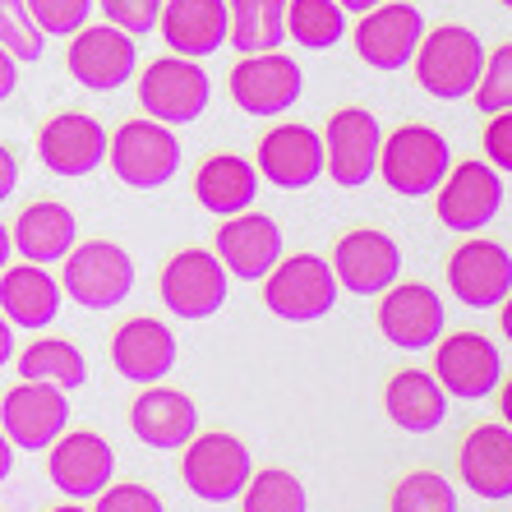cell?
Listing matches in <instances>:
<instances>
[{
    "mask_svg": "<svg viewBox=\"0 0 512 512\" xmlns=\"http://www.w3.org/2000/svg\"><path fill=\"white\" fill-rule=\"evenodd\" d=\"M416 84L439 102H462L476 93L480 70H485V42L466 24H439L425 28L416 56Z\"/></svg>",
    "mask_w": 512,
    "mask_h": 512,
    "instance_id": "6da1fadb",
    "label": "cell"
},
{
    "mask_svg": "<svg viewBox=\"0 0 512 512\" xmlns=\"http://www.w3.org/2000/svg\"><path fill=\"white\" fill-rule=\"evenodd\" d=\"M60 291L84 310H116L134 291V259L116 240H79L60 259Z\"/></svg>",
    "mask_w": 512,
    "mask_h": 512,
    "instance_id": "7a4b0ae2",
    "label": "cell"
},
{
    "mask_svg": "<svg viewBox=\"0 0 512 512\" xmlns=\"http://www.w3.org/2000/svg\"><path fill=\"white\" fill-rule=\"evenodd\" d=\"M337 277L333 263L319 254H291L277 259L273 273L263 277V310L277 314L282 323H319L337 305Z\"/></svg>",
    "mask_w": 512,
    "mask_h": 512,
    "instance_id": "3957f363",
    "label": "cell"
},
{
    "mask_svg": "<svg viewBox=\"0 0 512 512\" xmlns=\"http://www.w3.org/2000/svg\"><path fill=\"white\" fill-rule=\"evenodd\" d=\"M180 157H185V148H180L176 130L153 116L125 120L107 143V167L130 190H162V185H171L180 171Z\"/></svg>",
    "mask_w": 512,
    "mask_h": 512,
    "instance_id": "277c9868",
    "label": "cell"
},
{
    "mask_svg": "<svg viewBox=\"0 0 512 512\" xmlns=\"http://www.w3.org/2000/svg\"><path fill=\"white\" fill-rule=\"evenodd\" d=\"M453 167V148L434 125H402L383 134L379 180L402 199H425L439 190V180Z\"/></svg>",
    "mask_w": 512,
    "mask_h": 512,
    "instance_id": "5b68a950",
    "label": "cell"
},
{
    "mask_svg": "<svg viewBox=\"0 0 512 512\" xmlns=\"http://www.w3.org/2000/svg\"><path fill=\"white\" fill-rule=\"evenodd\" d=\"M250 476H254L250 448L227 429L194 434L185 443V453H180V480L203 503H236L240 489L250 485Z\"/></svg>",
    "mask_w": 512,
    "mask_h": 512,
    "instance_id": "8992f818",
    "label": "cell"
},
{
    "mask_svg": "<svg viewBox=\"0 0 512 512\" xmlns=\"http://www.w3.org/2000/svg\"><path fill=\"white\" fill-rule=\"evenodd\" d=\"M213 102V79L190 56H162L139 74V107L143 116L162 125H194Z\"/></svg>",
    "mask_w": 512,
    "mask_h": 512,
    "instance_id": "52a82bcc",
    "label": "cell"
},
{
    "mask_svg": "<svg viewBox=\"0 0 512 512\" xmlns=\"http://www.w3.org/2000/svg\"><path fill=\"white\" fill-rule=\"evenodd\" d=\"M383 125L365 107H337L323 125V176H333L342 190H360L379 176Z\"/></svg>",
    "mask_w": 512,
    "mask_h": 512,
    "instance_id": "ba28073f",
    "label": "cell"
},
{
    "mask_svg": "<svg viewBox=\"0 0 512 512\" xmlns=\"http://www.w3.org/2000/svg\"><path fill=\"white\" fill-rule=\"evenodd\" d=\"M503 208V176L480 157H466L457 167H448V176L434 190V217L457 236H476L485 231Z\"/></svg>",
    "mask_w": 512,
    "mask_h": 512,
    "instance_id": "9c48e42d",
    "label": "cell"
},
{
    "mask_svg": "<svg viewBox=\"0 0 512 512\" xmlns=\"http://www.w3.org/2000/svg\"><path fill=\"white\" fill-rule=\"evenodd\" d=\"M434 379L457 402H485V397L499 393L503 383L499 346L489 342L485 333H476V328L439 337L434 342Z\"/></svg>",
    "mask_w": 512,
    "mask_h": 512,
    "instance_id": "30bf717a",
    "label": "cell"
},
{
    "mask_svg": "<svg viewBox=\"0 0 512 512\" xmlns=\"http://www.w3.org/2000/svg\"><path fill=\"white\" fill-rule=\"evenodd\" d=\"M0 429L14 443V453H47L70 429V393H60L51 383L19 379L0 397Z\"/></svg>",
    "mask_w": 512,
    "mask_h": 512,
    "instance_id": "8fae6325",
    "label": "cell"
},
{
    "mask_svg": "<svg viewBox=\"0 0 512 512\" xmlns=\"http://www.w3.org/2000/svg\"><path fill=\"white\" fill-rule=\"evenodd\" d=\"M420 37H425V10L411 5V0H383V5L360 14L351 42H356V56L365 60L370 70L397 74L411 65Z\"/></svg>",
    "mask_w": 512,
    "mask_h": 512,
    "instance_id": "7c38bea8",
    "label": "cell"
},
{
    "mask_svg": "<svg viewBox=\"0 0 512 512\" xmlns=\"http://www.w3.org/2000/svg\"><path fill=\"white\" fill-rule=\"evenodd\" d=\"M231 102L254 120H277L300 102L305 93V74L291 56L282 51H254L240 56V65L231 70Z\"/></svg>",
    "mask_w": 512,
    "mask_h": 512,
    "instance_id": "4fadbf2b",
    "label": "cell"
},
{
    "mask_svg": "<svg viewBox=\"0 0 512 512\" xmlns=\"http://www.w3.org/2000/svg\"><path fill=\"white\" fill-rule=\"evenodd\" d=\"M65 70L88 93H116L139 70V47L116 24H84L65 47Z\"/></svg>",
    "mask_w": 512,
    "mask_h": 512,
    "instance_id": "5bb4252c",
    "label": "cell"
},
{
    "mask_svg": "<svg viewBox=\"0 0 512 512\" xmlns=\"http://www.w3.org/2000/svg\"><path fill=\"white\" fill-rule=\"evenodd\" d=\"M227 282L231 273L222 268V259L213 250H180L167 259L157 291H162V305L176 319L203 323L227 305Z\"/></svg>",
    "mask_w": 512,
    "mask_h": 512,
    "instance_id": "9a60e30c",
    "label": "cell"
},
{
    "mask_svg": "<svg viewBox=\"0 0 512 512\" xmlns=\"http://www.w3.org/2000/svg\"><path fill=\"white\" fill-rule=\"evenodd\" d=\"M448 291L466 310H499L503 296L512 291V254L508 245L489 236H466L448 254Z\"/></svg>",
    "mask_w": 512,
    "mask_h": 512,
    "instance_id": "2e32d148",
    "label": "cell"
},
{
    "mask_svg": "<svg viewBox=\"0 0 512 512\" xmlns=\"http://www.w3.org/2000/svg\"><path fill=\"white\" fill-rule=\"evenodd\" d=\"M374 323H379V333L388 337L397 351H429V346L443 337V328H448V310H443V296L434 286L402 282V277H397L379 296Z\"/></svg>",
    "mask_w": 512,
    "mask_h": 512,
    "instance_id": "e0dca14e",
    "label": "cell"
},
{
    "mask_svg": "<svg viewBox=\"0 0 512 512\" xmlns=\"http://www.w3.org/2000/svg\"><path fill=\"white\" fill-rule=\"evenodd\" d=\"M47 476L65 499L88 503L116 480V448L97 429H65L47 448Z\"/></svg>",
    "mask_w": 512,
    "mask_h": 512,
    "instance_id": "ac0fdd59",
    "label": "cell"
},
{
    "mask_svg": "<svg viewBox=\"0 0 512 512\" xmlns=\"http://www.w3.org/2000/svg\"><path fill=\"white\" fill-rule=\"evenodd\" d=\"M333 277L351 296H383L402 277V245L379 227H356L337 236L333 245Z\"/></svg>",
    "mask_w": 512,
    "mask_h": 512,
    "instance_id": "d6986e66",
    "label": "cell"
},
{
    "mask_svg": "<svg viewBox=\"0 0 512 512\" xmlns=\"http://www.w3.org/2000/svg\"><path fill=\"white\" fill-rule=\"evenodd\" d=\"M107 125L84 111H60L37 130V157L42 167L60 180H79L93 176L97 167H107Z\"/></svg>",
    "mask_w": 512,
    "mask_h": 512,
    "instance_id": "ffe728a7",
    "label": "cell"
},
{
    "mask_svg": "<svg viewBox=\"0 0 512 512\" xmlns=\"http://www.w3.org/2000/svg\"><path fill=\"white\" fill-rule=\"evenodd\" d=\"M254 167H259V180H268L273 190H310L314 180H323V134L300 120H282L259 139Z\"/></svg>",
    "mask_w": 512,
    "mask_h": 512,
    "instance_id": "44dd1931",
    "label": "cell"
},
{
    "mask_svg": "<svg viewBox=\"0 0 512 512\" xmlns=\"http://www.w3.org/2000/svg\"><path fill=\"white\" fill-rule=\"evenodd\" d=\"M213 254L236 282H263L273 273V263L286 254V240L268 213L245 208L236 217H222V227L213 236Z\"/></svg>",
    "mask_w": 512,
    "mask_h": 512,
    "instance_id": "7402d4cb",
    "label": "cell"
},
{
    "mask_svg": "<svg viewBox=\"0 0 512 512\" xmlns=\"http://www.w3.org/2000/svg\"><path fill=\"white\" fill-rule=\"evenodd\" d=\"M130 434L153 453H176L199 434V406L171 383H143L130 402Z\"/></svg>",
    "mask_w": 512,
    "mask_h": 512,
    "instance_id": "603a6c76",
    "label": "cell"
},
{
    "mask_svg": "<svg viewBox=\"0 0 512 512\" xmlns=\"http://www.w3.org/2000/svg\"><path fill=\"white\" fill-rule=\"evenodd\" d=\"M180 360L176 333H171L162 319L153 314H134L111 333V365H116L120 379L130 383H162Z\"/></svg>",
    "mask_w": 512,
    "mask_h": 512,
    "instance_id": "cb8c5ba5",
    "label": "cell"
},
{
    "mask_svg": "<svg viewBox=\"0 0 512 512\" xmlns=\"http://www.w3.org/2000/svg\"><path fill=\"white\" fill-rule=\"evenodd\" d=\"M457 480L476 499H512V429L503 420L476 425L457 448Z\"/></svg>",
    "mask_w": 512,
    "mask_h": 512,
    "instance_id": "d4e9b609",
    "label": "cell"
},
{
    "mask_svg": "<svg viewBox=\"0 0 512 512\" xmlns=\"http://www.w3.org/2000/svg\"><path fill=\"white\" fill-rule=\"evenodd\" d=\"M60 282L42 268V263H5L0 268V314L14 323V328H24V333H42L51 328L60 314Z\"/></svg>",
    "mask_w": 512,
    "mask_h": 512,
    "instance_id": "484cf974",
    "label": "cell"
},
{
    "mask_svg": "<svg viewBox=\"0 0 512 512\" xmlns=\"http://www.w3.org/2000/svg\"><path fill=\"white\" fill-rule=\"evenodd\" d=\"M227 0H162V42L171 56L203 60L227 47Z\"/></svg>",
    "mask_w": 512,
    "mask_h": 512,
    "instance_id": "4316f807",
    "label": "cell"
},
{
    "mask_svg": "<svg viewBox=\"0 0 512 512\" xmlns=\"http://www.w3.org/2000/svg\"><path fill=\"white\" fill-rule=\"evenodd\" d=\"M10 236H14V254H24L28 263L51 268V263H60L79 245V217L56 199H37L14 217Z\"/></svg>",
    "mask_w": 512,
    "mask_h": 512,
    "instance_id": "83f0119b",
    "label": "cell"
},
{
    "mask_svg": "<svg viewBox=\"0 0 512 512\" xmlns=\"http://www.w3.org/2000/svg\"><path fill=\"white\" fill-rule=\"evenodd\" d=\"M259 167L250 157H236V153H213L194 171V199H199L203 213L213 217H236L245 208H254L259 199Z\"/></svg>",
    "mask_w": 512,
    "mask_h": 512,
    "instance_id": "f1b7e54d",
    "label": "cell"
},
{
    "mask_svg": "<svg viewBox=\"0 0 512 512\" xmlns=\"http://www.w3.org/2000/svg\"><path fill=\"white\" fill-rule=\"evenodd\" d=\"M383 411L402 434H434L448 420V393L425 370H397L383 388Z\"/></svg>",
    "mask_w": 512,
    "mask_h": 512,
    "instance_id": "f546056e",
    "label": "cell"
},
{
    "mask_svg": "<svg viewBox=\"0 0 512 512\" xmlns=\"http://www.w3.org/2000/svg\"><path fill=\"white\" fill-rule=\"evenodd\" d=\"M19 379H33V383H51L60 393H79L88 383V360L84 351L65 337H37L19 351Z\"/></svg>",
    "mask_w": 512,
    "mask_h": 512,
    "instance_id": "4dcf8cb0",
    "label": "cell"
},
{
    "mask_svg": "<svg viewBox=\"0 0 512 512\" xmlns=\"http://www.w3.org/2000/svg\"><path fill=\"white\" fill-rule=\"evenodd\" d=\"M227 47L240 56L277 51L286 42V0H227Z\"/></svg>",
    "mask_w": 512,
    "mask_h": 512,
    "instance_id": "1f68e13d",
    "label": "cell"
},
{
    "mask_svg": "<svg viewBox=\"0 0 512 512\" xmlns=\"http://www.w3.org/2000/svg\"><path fill=\"white\" fill-rule=\"evenodd\" d=\"M286 37L305 51H333L346 37V10L337 0H286Z\"/></svg>",
    "mask_w": 512,
    "mask_h": 512,
    "instance_id": "d6a6232c",
    "label": "cell"
},
{
    "mask_svg": "<svg viewBox=\"0 0 512 512\" xmlns=\"http://www.w3.org/2000/svg\"><path fill=\"white\" fill-rule=\"evenodd\" d=\"M240 512H310V489L286 466H263L240 489Z\"/></svg>",
    "mask_w": 512,
    "mask_h": 512,
    "instance_id": "836d02e7",
    "label": "cell"
},
{
    "mask_svg": "<svg viewBox=\"0 0 512 512\" xmlns=\"http://www.w3.org/2000/svg\"><path fill=\"white\" fill-rule=\"evenodd\" d=\"M388 512H457V489L439 471H406L388 494Z\"/></svg>",
    "mask_w": 512,
    "mask_h": 512,
    "instance_id": "e575fe53",
    "label": "cell"
},
{
    "mask_svg": "<svg viewBox=\"0 0 512 512\" xmlns=\"http://www.w3.org/2000/svg\"><path fill=\"white\" fill-rule=\"evenodd\" d=\"M0 47L14 60H42L47 51V33L33 24L24 0H0Z\"/></svg>",
    "mask_w": 512,
    "mask_h": 512,
    "instance_id": "d590c367",
    "label": "cell"
},
{
    "mask_svg": "<svg viewBox=\"0 0 512 512\" xmlns=\"http://www.w3.org/2000/svg\"><path fill=\"white\" fill-rule=\"evenodd\" d=\"M476 107L485 116L494 111H512V42L494 47V56L485 60V70H480V84H476Z\"/></svg>",
    "mask_w": 512,
    "mask_h": 512,
    "instance_id": "8d00e7d4",
    "label": "cell"
},
{
    "mask_svg": "<svg viewBox=\"0 0 512 512\" xmlns=\"http://www.w3.org/2000/svg\"><path fill=\"white\" fill-rule=\"evenodd\" d=\"M24 5L47 37H74L93 14V0H24Z\"/></svg>",
    "mask_w": 512,
    "mask_h": 512,
    "instance_id": "74e56055",
    "label": "cell"
},
{
    "mask_svg": "<svg viewBox=\"0 0 512 512\" xmlns=\"http://www.w3.org/2000/svg\"><path fill=\"white\" fill-rule=\"evenodd\" d=\"M97 10L120 33L143 37V33H153L157 19H162V0H97Z\"/></svg>",
    "mask_w": 512,
    "mask_h": 512,
    "instance_id": "f35d334b",
    "label": "cell"
},
{
    "mask_svg": "<svg viewBox=\"0 0 512 512\" xmlns=\"http://www.w3.org/2000/svg\"><path fill=\"white\" fill-rule=\"evenodd\" d=\"M93 512H167V503L157 499L148 485H134V480L116 485V480H111V485L97 494V508Z\"/></svg>",
    "mask_w": 512,
    "mask_h": 512,
    "instance_id": "ab89813d",
    "label": "cell"
},
{
    "mask_svg": "<svg viewBox=\"0 0 512 512\" xmlns=\"http://www.w3.org/2000/svg\"><path fill=\"white\" fill-rule=\"evenodd\" d=\"M485 162L499 176H512V111L485 116Z\"/></svg>",
    "mask_w": 512,
    "mask_h": 512,
    "instance_id": "60d3db41",
    "label": "cell"
},
{
    "mask_svg": "<svg viewBox=\"0 0 512 512\" xmlns=\"http://www.w3.org/2000/svg\"><path fill=\"white\" fill-rule=\"evenodd\" d=\"M14 190H19V157H14L10 148L0 143V203L10 199Z\"/></svg>",
    "mask_w": 512,
    "mask_h": 512,
    "instance_id": "b9f144b4",
    "label": "cell"
},
{
    "mask_svg": "<svg viewBox=\"0 0 512 512\" xmlns=\"http://www.w3.org/2000/svg\"><path fill=\"white\" fill-rule=\"evenodd\" d=\"M14 88H19V60L0 47V102H5V97H14Z\"/></svg>",
    "mask_w": 512,
    "mask_h": 512,
    "instance_id": "7bdbcfd3",
    "label": "cell"
},
{
    "mask_svg": "<svg viewBox=\"0 0 512 512\" xmlns=\"http://www.w3.org/2000/svg\"><path fill=\"white\" fill-rule=\"evenodd\" d=\"M10 360H14V323L0 314V370H5Z\"/></svg>",
    "mask_w": 512,
    "mask_h": 512,
    "instance_id": "ee69618b",
    "label": "cell"
},
{
    "mask_svg": "<svg viewBox=\"0 0 512 512\" xmlns=\"http://www.w3.org/2000/svg\"><path fill=\"white\" fill-rule=\"evenodd\" d=\"M499 416L512 429V374H503V383H499Z\"/></svg>",
    "mask_w": 512,
    "mask_h": 512,
    "instance_id": "f6af8a7d",
    "label": "cell"
},
{
    "mask_svg": "<svg viewBox=\"0 0 512 512\" xmlns=\"http://www.w3.org/2000/svg\"><path fill=\"white\" fill-rule=\"evenodd\" d=\"M10 471H14V443L5 439V429H0V485L10 480Z\"/></svg>",
    "mask_w": 512,
    "mask_h": 512,
    "instance_id": "bcb514c9",
    "label": "cell"
},
{
    "mask_svg": "<svg viewBox=\"0 0 512 512\" xmlns=\"http://www.w3.org/2000/svg\"><path fill=\"white\" fill-rule=\"evenodd\" d=\"M10 259H14V236H10V227L0 222V268H5Z\"/></svg>",
    "mask_w": 512,
    "mask_h": 512,
    "instance_id": "7dc6e473",
    "label": "cell"
},
{
    "mask_svg": "<svg viewBox=\"0 0 512 512\" xmlns=\"http://www.w3.org/2000/svg\"><path fill=\"white\" fill-rule=\"evenodd\" d=\"M499 328H503V337L512 342V291L503 296V305H499Z\"/></svg>",
    "mask_w": 512,
    "mask_h": 512,
    "instance_id": "c3c4849f",
    "label": "cell"
},
{
    "mask_svg": "<svg viewBox=\"0 0 512 512\" xmlns=\"http://www.w3.org/2000/svg\"><path fill=\"white\" fill-rule=\"evenodd\" d=\"M346 14H365V10H374V5H383V0H337Z\"/></svg>",
    "mask_w": 512,
    "mask_h": 512,
    "instance_id": "681fc988",
    "label": "cell"
},
{
    "mask_svg": "<svg viewBox=\"0 0 512 512\" xmlns=\"http://www.w3.org/2000/svg\"><path fill=\"white\" fill-rule=\"evenodd\" d=\"M51 512H88V508H84V503H74V499H65L60 508H51Z\"/></svg>",
    "mask_w": 512,
    "mask_h": 512,
    "instance_id": "f907efd6",
    "label": "cell"
},
{
    "mask_svg": "<svg viewBox=\"0 0 512 512\" xmlns=\"http://www.w3.org/2000/svg\"><path fill=\"white\" fill-rule=\"evenodd\" d=\"M499 5H503V10H512V0H499Z\"/></svg>",
    "mask_w": 512,
    "mask_h": 512,
    "instance_id": "816d5d0a",
    "label": "cell"
}]
</instances>
